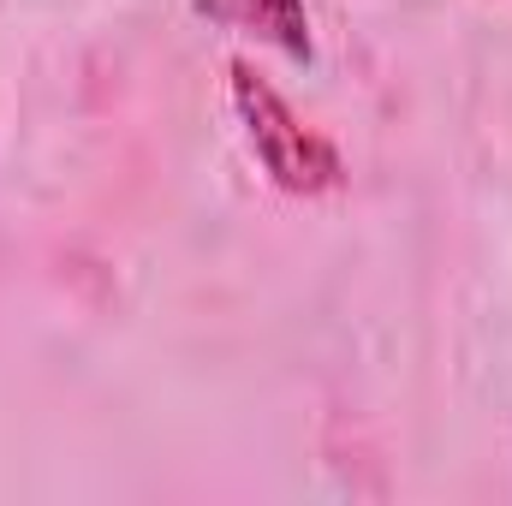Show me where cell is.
I'll use <instances>...</instances> for the list:
<instances>
[{
	"label": "cell",
	"instance_id": "cell-1",
	"mask_svg": "<svg viewBox=\"0 0 512 506\" xmlns=\"http://www.w3.org/2000/svg\"><path fill=\"white\" fill-rule=\"evenodd\" d=\"M227 102H233L239 131H245L256 167L268 173L274 191H286V197H328V191L346 185V161H340L334 137L304 126L298 108L256 72L251 60L227 66Z\"/></svg>",
	"mask_w": 512,
	"mask_h": 506
},
{
	"label": "cell",
	"instance_id": "cell-2",
	"mask_svg": "<svg viewBox=\"0 0 512 506\" xmlns=\"http://www.w3.org/2000/svg\"><path fill=\"white\" fill-rule=\"evenodd\" d=\"M191 12L227 36H251L262 48L286 54L292 66L316 60V30H310V0H191Z\"/></svg>",
	"mask_w": 512,
	"mask_h": 506
}]
</instances>
